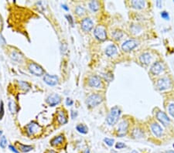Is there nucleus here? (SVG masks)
Instances as JSON below:
<instances>
[{"label": "nucleus", "instance_id": "f257e3e1", "mask_svg": "<svg viewBox=\"0 0 174 153\" xmlns=\"http://www.w3.org/2000/svg\"><path fill=\"white\" fill-rule=\"evenodd\" d=\"M120 115H121V109L118 106H115L111 108L108 117H107V122L110 125L116 124L118 121Z\"/></svg>", "mask_w": 174, "mask_h": 153}, {"label": "nucleus", "instance_id": "a18cd8bd", "mask_svg": "<svg viewBox=\"0 0 174 153\" xmlns=\"http://www.w3.org/2000/svg\"><path fill=\"white\" fill-rule=\"evenodd\" d=\"M166 153H174V151H173V150H170V151L166 152Z\"/></svg>", "mask_w": 174, "mask_h": 153}, {"label": "nucleus", "instance_id": "2eb2a0df", "mask_svg": "<svg viewBox=\"0 0 174 153\" xmlns=\"http://www.w3.org/2000/svg\"><path fill=\"white\" fill-rule=\"evenodd\" d=\"M151 130L156 137L159 138L163 135V129L160 125L157 123H152L151 124Z\"/></svg>", "mask_w": 174, "mask_h": 153}, {"label": "nucleus", "instance_id": "412c9836", "mask_svg": "<svg viewBox=\"0 0 174 153\" xmlns=\"http://www.w3.org/2000/svg\"><path fill=\"white\" fill-rule=\"evenodd\" d=\"M132 136L136 138H143L144 136V133L139 128H135L132 131Z\"/></svg>", "mask_w": 174, "mask_h": 153}, {"label": "nucleus", "instance_id": "4468645a", "mask_svg": "<svg viewBox=\"0 0 174 153\" xmlns=\"http://www.w3.org/2000/svg\"><path fill=\"white\" fill-rule=\"evenodd\" d=\"M88 83L90 87H93V88H99L100 86L102 85V81L99 76H92L88 80Z\"/></svg>", "mask_w": 174, "mask_h": 153}, {"label": "nucleus", "instance_id": "423d86ee", "mask_svg": "<svg viewBox=\"0 0 174 153\" xmlns=\"http://www.w3.org/2000/svg\"><path fill=\"white\" fill-rule=\"evenodd\" d=\"M138 42L135 40H126L122 45V49L125 52H130L138 46Z\"/></svg>", "mask_w": 174, "mask_h": 153}, {"label": "nucleus", "instance_id": "58836bf2", "mask_svg": "<svg viewBox=\"0 0 174 153\" xmlns=\"http://www.w3.org/2000/svg\"><path fill=\"white\" fill-rule=\"evenodd\" d=\"M0 43H1V44H3V45L6 44V40H5V39L2 37V36L1 34H0Z\"/></svg>", "mask_w": 174, "mask_h": 153}, {"label": "nucleus", "instance_id": "ea45409f", "mask_svg": "<svg viewBox=\"0 0 174 153\" xmlns=\"http://www.w3.org/2000/svg\"><path fill=\"white\" fill-rule=\"evenodd\" d=\"M67 18L68 19V21L70 22V24L73 26V24H74V22H73V19H72V17H71V16H67Z\"/></svg>", "mask_w": 174, "mask_h": 153}, {"label": "nucleus", "instance_id": "f3484780", "mask_svg": "<svg viewBox=\"0 0 174 153\" xmlns=\"http://www.w3.org/2000/svg\"><path fill=\"white\" fill-rule=\"evenodd\" d=\"M131 5L134 9H142L145 7V1H142V0H139V1L134 0V1H132L131 2Z\"/></svg>", "mask_w": 174, "mask_h": 153}, {"label": "nucleus", "instance_id": "6ab92c4d", "mask_svg": "<svg viewBox=\"0 0 174 153\" xmlns=\"http://www.w3.org/2000/svg\"><path fill=\"white\" fill-rule=\"evenodd\" d=\"M63 135H59L57 137L54 138L51 141H50V144L54 145V146H57L59 145H61L63 142Z\"/></svg>", "mask_w": 174, "mask_h": 153}, {"label": "nucleus", "instance_id": "ddd939ff", "mask_svg": "<svg viewBox=\"0 0 174 153\" xmlns=\"http://www.w3.org/2000/svg\"><path fill=\"white\" fill-rule=\"evenodd\" d=\"M93 26H94V23H93L92 20L90 18H85L82 20L81 27L84 31H90L93 28Z\"/></svg>", "mask_w": 174, "mask_h": 153}, {"label": "nucleus", "instance_id": "39448f33", "mask_svg": "<svg viewBox=\"0 0 174 153\" xmlns=\"http://www.w3.org/2000/svg\"><path fill=\"white\" fill-rule=\"evenodd\" d=\"M94 34H95V36L97 38V40L100 41H104L107 38L106 30L104 27L101 26H98L95 28Z\"/></svg>", "mask_w": 174, "mask_h": 153}, {"label": "nucleus", "instance_id": "8fccbe9b", "mask_svg": "<svg viewBox=\"0 0 174 153\" xmlns=\"http://www.w3.org/2000/svg\"><path fill=\"white\" fill-rule=\"evenodd\" d=\"M0 23H1V20H0Z\"/></svg>", "mask_w": 174, "mask_h": 153}, {"label": "nucleus", "instance_id": "3c124183", "mask_svg": "<svg viewBox=\"0 0 174 153\" xmlns=\"http://www.w3.org/2000/svg\"><path fill=\"white\" fill-rule=\"evenodd\" d=\"M173 2H174V1H173Z\"/></svg>", "mask_w": 174, "mask_h": 153}, {"label": "nucleus", "instance_id": "a211bd4d", "mask_svg": "<svg viewBox=\"0 0 174 153\" xmlns=\"http://www.w3.org/2000/svg\"><path fill=\"white\" fill-rule=\"evenodd\" d=\"M57 121L61 124H64L68 122V118H67V116H66L65 113L62 111H60L58 112V115H57Z\"/></svg>", "mask_w": 174, "mask_h": 153}, {"label": "nucleus", "instance_id": "7c9ffc66", "mask_svg": "<svg viewBox=\"0 0 174 153\" xmlns=\"http://www.w3.org/2000/svg\"><path fill=\"white\" fill-rule=\"evenodd\" d=\"M12 58L15 60V61H20L21 58H22V56L19 55V54L18 53H16V52H14L12 54Z\"/></svg>", "mask_w": 174, "mask_h": 153}, {"label": "nucleus", "instance_id": "20e7f679", "mask_svg": "<svg viewBox=\"0 0 174 153\" xmlns=\"http://www.w3.org/2000/svg\"><path fill=\"white\" fill-rule=\"evenodd\" d=\"M28 68H29L30 73L36 76H42L44 74V70L43 69V67L35 63H29Z\"/></svg>", "mask_w": 174, "mask_h": 153}, {"label": "nucleus", "instance_id": "bb28decb", "mask_svg": "<svg viewBox=\"0 0 174 153\" xmlns=\"http://www.w3.org/2000/svg\"><path fill=\"white\" fill-rule=\"evenodd\" d=\"M19 84L21 88L23 89V90H29V88H30V86H29V83H26V82H24V81H19Z\"/></svg>", "mask_w": 174, "mask_h": 153}, {"label": "nucleus", "instance_id": "a878e982", "mask_svg": "<svg viewBox=\"0 0 174 153\" xmlns=\"http://www.w3.org/2000/svg\"><path fill=\"white\" fill-rule=\"evenodd\" d=\"M9 110H10V111H11L13 114L16 112V111H17V106H16V103H15L13 101H10V102H9Z\"/></svg>", "mask_w": 174, "mask_h": 153}, {"label": "nucleus", "instance_id": "f704fd0d", "mask_svg": "<svg viewBox=\"0 0 174 153\" xmlns=\"http://www.w3.org/2000/svg\"><path fill=\"white\" fill-rule=\"evenodd\" d=\"M4 115V105H3V102H1L0 103V119H2Z\"/></svg>", "mask_w": 174, "mask_h": 153}, {"label": "nucleus", "instance_id": "2f4dec72", "mask_svg": "<svg viewBox=\"0 0 174 153\" xmlns=\"http://www.w3.org/2000/svg\"><path fill=\"white\" fill-rule=\"evenodd\" d=\"M104 142H105V144L108 145L109 146H112L114 144V139H111V138H104Z\"/></svg>", "mask_w": 174, "mask_h": 153}, {"label": "nucleus", "instance_id": "49530a36", "mask_svg": "<svg viewBox=\"0 0 174 153\" xmlns=\"http://www.w3.org/2000/svg\"><path fill=\"white\" fill-rule=\"evenodd\" d=\"M132 153H139V152L137 151H135V150H134V151L132 152Z\"/></svg>", "mask_w": 174, "mask_h": 153}, {"label": "nucleus", "instance_id": "72a5a7b5", "mask_svg": "<svg viewBox=\"0 0 174 153\" xmlns=\"http://www.w3.org/2000/svg\"><path fill=\"white\" fill-rule=\"evenodd\" d=\"M161 17L164 19H166V20H169L170 19V15H169L167 12L166 11H163L161 13Z\"/></svg>", "mask_w": 174, "mask_h": 153}, {"label": "nucleus", "instance_id": "0eeeda50", "mask_svg": "<svg viewBox=\"0 0 174 153\" xmlns=\"http://www.w3.org/2000/svg\"><path fill=\"white\" fill-rule=\"evenodd\" d=\"M156 118L164 127H167L170 124V119L163 111H158L156 113Z\"/></svg>", "mask_w": 174, "mask_h": 153}, {"label": "nucleus", "instance_id": "aec40b11", "mask_svg": "<svg viewBox=\"0 0 174 153\" xmlns=\"http://www.w3.org/2000/svg\"><path fill=\"white\" fill-rule=\"evenodd\" d=\"M117 53V47L115 45H110L106 48L105 54L108 56H111Z\"/></svg>", "mask_w": 174, "mask_h": 153}, {"label": "nucleus", "instance_id": "473e14b6", "mask_svg": "<svg viewBox=\"0 0 174 153\" xmlns=\"http://www.w3.org/2000/svg\"><path fill=\"white\" fill-rule=\"evenodd\" d=\"M168 110H169L170 115H171L173 118H174V104H170V106H169V108H168Z\"/></svg>", "mask_w": 174, "mask_h": 153}, {"label": "nucleus", "instance_id": "c85d7f7f", "mask_svg": "<svg viewBox=\"0 0 174 153\" xmlns=\"http://www.w3.org/2000/svg\"><path fill=\"white\" fill-rule=\"evenodd\" d=\"M131 30L134 34L138 33L141 30V27L138 25H132L131 26Z\"/></svg>", "mask_w": 174, "mask_h": 153}, {"label": "nucleus", "instance_id": "4be33fe9", "mask_svg": "<svg viewBox=\"0 0 174 153\" xmlns=\"http://www.w3.org/2000/svg\"><path fill=\"white\" fill-rule=\"evenodd\" d=\"M89 8L94 12L97 11L100 8L99 2H97V1H91L89 3Z\"/></svg>", "mask_w": 174, "mask_h": 153}, {"label": "nucleus", "instance_id": "7ed1b4c3", "mask_svg": "<svg viewBox=\"0 0 174 153\" xmlns=\"http://www.w3.org/2000/svg\"><path fill=\"white\" fill-rule=\"evenodd\" d=\"M172 83L170 78L168 77H162L159 78L156 82V88L159 90H165L171 88Z\"/></svg>", "mask_w": 174, "mask_h": 153}, {"label": "nucleus", "instance_id": "f03ea898", "mask_svg": "<svg viewBox=\"0 0 174 153\" xmlns=\"http://www.w3.org/2000/svg\"><path fill=\"white\" fill-rule=\"evenodd\" d=\"M102 97L97 94H93L87 98L86 103L89 108H94L102 102Z\"/></svg>", "mask_w": 174, "mask_h": 153}, {"label": "nucleus", "instance_id": "393cba45", "mask_svg": "<svg viewBox=\"0 0 174 153\" xmlns=\"http://www.w3.org/2000/svg\"><path fill=\"white\" fill-rule=\"evenodd\" d=\"M122 36H123V33L121 30H116L112 33V37L116 40H119L122 37Z\"/></svg>", "mask_w": 174, "mask_h": 153}, {"label": "nucleus", "instance_id": "79ce46f5", "mask_svg": "<svg viewBox=\"0 0 174 153\" xmlns=\"http://www.w3.org/2000/svg\"><path fill=\"white\" fill-rule=\"evenodd\" d=\"M62 7H63V9H65V10H67V11H68V9H69L68 7H67V6H65V5H63V6H62Z\"/></svg>", "mask_w": 174, "mask_h": 153}, {"label": "nucleus", "instance_id": "c9c22d12", "mask_svg": "<svg viewBox=\"0 0 174 153\" xmlns=\"http://www.w3.org/2000/svg\"><path fill=\"white\" fill-rule=\"evenodd\" d=\"M125 145L124 143H122V142H118L116 145V148L117 149H122L125 148Z\"/></svg>", "mask_w": 174, "mask_h": 153}, {"label": "nucleus", "instance_id": "de8ad7c7", "mask_svg": "<svg viewBox=\"0 0 174 153\" xmlns=\"http://www.w3.org/2000/svg\"><path fill=\"white\" fill-rule=\"evenodd\" d=\"M2 131H0V137H1V135H2Z\"/></svg>", "mask_w": 174, "mask_h": 153}, {"label": "nucleus", "instance_id": "37998d69", "mask_svg": "<svg viewBox=\"0 0 174 153\" xmlns=\"http://www.w3.org/2000/svg\"><path fill=\"white\" fill-rule=\"evenodd\" d=\"M46 153H57V152L54 151H53V150H49V151H47Z\"/></svg>", "mask_w": 174, "mask_h": 153}, {"label": "nucleus", "instance_id": "cd10ccee", "mask_svg": "<svg viewBox=\"0 0 174 153\" xmlns=\"http://www.w3.org/2000/svg\"><path fill=\"white\" fill-rule=\"evenodd\" d=\"M75 12L78 15V16H83L84 13H85V9L83 8L82 6H77L75 9Z\"/></svg>", "mask_w": 174, "mask_h": 153}, {"label": "nucleus", "instance_id": "6e6552de", "mask_svg": "<svg viewBox=\"0 0 174 153\" xmlns=\"http://www.w3.org/2000/svg\"><path fill=\"white\" fill-rule=\"evenodd\" d=\"M129 122L127 121H122L119 124L118 127L117 131V135L119 137H122L127 134L128 132V129H129Z\"/></svg>", "mask_w": 174, "mask_h": 153}, {"label": "nucleus", "instance_id": "9b49d317", "mask_svg": "<svg viewBox=\"0 0 174 153\" xmlns=\"http://www.w3.org/2000/svg\"><path fill=\"white\" fill-rule=\"evenodd\" d=\"M43 81L48 85L55 86L58 83V77L54 75L46 74L43 77Z\"/></svg>", "mask_w": 174, "mask_h": 153}, {"label": "nucleus", "instance_id": "e433bc0d", "mask_svg": "<svg viewBox=\"0 0 174 153\" xmlns=\"http://www.w3.org/2000/svg\"><path fill=\"white\" fill-rule=\"evenodd\" d=\"M9 149H10L12 152H13L14 153H19L18 150H17V149H16L15 147L13 146V145H9Z\"/></svg>", "mask_w": 174, "mask_h": 153}, {"label": "nucleus", "instance_id": "09e8293b", "mask_svg": "<svg viewBox=\"0 0 174 153\" xmlns=\"http://www.w3.org/2000/svg\"><path fill=\"white\" fill-rule=\"evenodd\" d=\"M173 147H174V144H173Z\"/></svg>", "mask_w": 174, "mask_h": 153}, {"label": "nucleus", "instance_id": "5701e85b", "mask_svg": "<svg viewBox=\"0 0 174 153\" xmlns=\"http://www.w3.org/2000/svg\"><path fill=\"white\" fill-rule=\"evenodd\" d=\"M19 147L20 151L23 152H30L33 149L31 145H23L21 143L19 144Z\"/></svg>", "mask_w": 174, "mask_h": 153}, {"label": "nucleus", "instance_id": "4c0bfd02", "mask_svg": "<svg viewBox=\"0 0 174 153\" xmlns=\"http://www.w3.org/2000/svg\"><path fill=\"white\" fill-rule=\"evenodd\" d=\"M73 103H74V102H73V101L71 99H70V98H68V99H67V101H66V104H67L68 106L72 105Z\"/></svg>", "mask_w": 174, "mask_h": 153}, {"label": "nucleus", "instance_id": "c756f323", "mask_svg": "<svg viewBox=\"0 0 174 153\" xmlns=\"http://www.w3.org/2000/svg\"><path fill=\"white\" fill-rule=\"evenodd\" d=\"M7 145V140L5 136H2L1 140H0V147L2 149H5Z\"/></svg>", "mask_w": 174, "mask_h": 153}, {"label": "nucleus", "instance_id": "dca6fc26", "mask_svg": "<svg viewBox=\"0 0 174 153\" xmlns=\"http://www.w3.org/2000/svg\"><path fill=\"white\" fill-rule=\"evenodd\" d=\"M152 56L149 53H143L139 56V61L144 65H148L151 62Z\"/></svg>", "mask_w": 174, "mask_h": 153}, {"label": "nucleus", "instance_id": "9d476101", "mask_svg": "<svg viewBox=\"0 0 174 153\" xmlns=\"http://www.w3.org/2000/svg\"><path fill=\"white\" fill-rule=\"evenodd\" d=\"M163 70V65L161 62H155L150 68V73L153 75H159Z\"/></svg>", "mask_w": 174, "mask_h": 153}, {"label": "nucleus", "instance_id": "f8f14e48", "mask_svg": "<svg viewBox=\"0 0 174 153\" xmlns=\"http://www.w3.org/2000/svg\"><path fill=\"white\" fill-rule=\"evenodd\" d=\"M61 97H60L58 95H56V94L50 95V96L47 98V102L49 104V105L52 106V107L53 106H55L57 105V104H58L61 102Z\"/></svg>", "mask_w": 174, "mask_h": 153}, {"label": "nucleus", "instance_id": "a19ab883", "mask_svg": "<svg viewBox=\"0 0 174 153\" xmlns=\"http://www.w3.org/2000/svg\"><path fill=\"white\" fill-rule=\"evenodd\" d=\"M156 6H157L159 8H161V7H162V2H161V1H157V2H156Z\"/></svg>", "mask_w": 174, "mask_h": 153}, {"label": "nucleus", "instance_id": "b1692460", "mask_svg": "<svg viewBox=\"0 0 174 153\" xmlns=\"http://www.w3.org/2000/svg\"><path fill=\"white\" fill-rule=\"evenodd\" d=\"M76 129H77L80 133H81V134H87L88 131V128H87V126L81 124H78V125L76 127Z\"/></svg>", "mask_w": 174, "mask_h": 153}, {"label": "nucleus", "instance_id": "1a4fd4ad", "mask_svg": "<svg viewBox=\"0 0 174 153\" xmlns=\"http://www.w3.org/2000/svg\"><path fill=\"white\" fill-rule=\"evenodd\" d=\"M41 129H42V128H41L40 125H39L37 123L34 122H31L30 124H29L26 126V130H27V133L29 135H35L36 133L41 131Z\"/></svg>", "mask_w": 174, "mask_h": 153}, {"label": "nucleus", "instance_id": "c03bdc74", "mask_svg": "<svg viewBox=\"0 0 174 153\" xmlns=\"http://www.w3.org/2000/svg\"><path fill=\"white\" fill-rule=\"evenodd\" d=\"M84 153H90V151H89V149H87L86 150H85V151L84 152Z\"/></svg>", "mask_w": 174, "mask_h": 153}]
</instances>
